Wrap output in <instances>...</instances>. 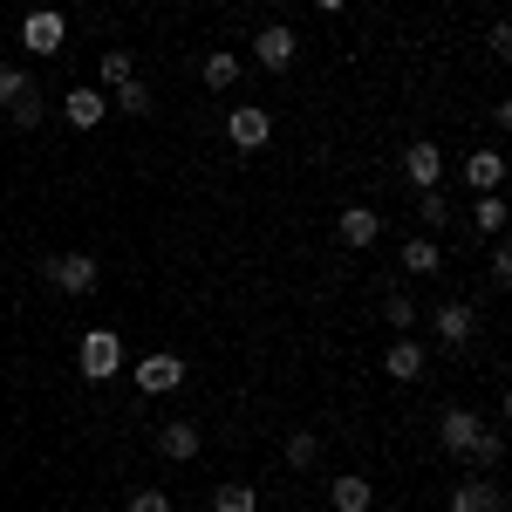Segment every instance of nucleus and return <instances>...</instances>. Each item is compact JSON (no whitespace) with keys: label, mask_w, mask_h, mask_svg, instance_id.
Instances as JSON below:
<instances>
[{"label":"nucleus","mask_w":512,"mask_h":512,"mask_svg":"<svg viewBox=\"0 0 512 512\" xmlns=\"http://www.w3.org/2000/svg\"><path fill=\"white\" fill-rule=\"evenodd\" d=\"M110 110H123V117H151V89L130 76V82L117 89V96H110Z\"/></svg>","instance_id":"obj_22"},{"label":"nucleus","mask_w":512,"mask_h":512,"mask_svg":"<svg viewBox=\"0 0 512 512\" xmlns=\"http://www.w3.org/2000/svg\"><path fill=\"white\" fill-rule=\"evenodd\" d=\"M403 267L417 280H431L437 267H444V260H437V239H410V246H403Z\"/></svg>","instance_id":"obj_20"},{"label":"nucleus","mask_w":512,"mask_h":512,"mask_svg":"<svg viewBox=\"0 0 512 512\" xmlns=\"http://www.w3.org/2000/svg\"><path fill=\"white\" fill-rule=\"evenodd\" d=\"M130 76H137V69H130V55H123V48H110V55H103V82H110V89H123Z\"/></svg>","instance_id":"obj_27"},{"label":"nucleus","mask_w":512,"mask_h":512,"mask_svg":"<svg viewBox=\"0 0 512 512\" xmlns=\"http://www.w3.org/2000/svg\"><path fill=\"white\" fill-rule=\"evenodd\" d=\"M226 137H233L239 151H260V144L274 137V117H267V110H253V103H239L233 117H226Z\"/></svg>","instance_id":"obj_7"},{"label":"nucleus","mask_w":512,"mask_h":512,"mask_svg":"<svg viewBox=\"0 0 512 512\" xmlns=\"http://www.w3.org/2000/svg\"><path fill=\"white\" fill-rule=\"evenodd\" d=\"M485 431V424H478L472 410H444V424H437V444H444V451H451V458H465V451H472V437Z\"/></svg>","instance_id":"obj_12"},{"label":"nucleus","mask_w":512,"mask_h":512,"mask_svg":"<svg viewBox=\"0 0 512 512\" xmlns=\"http://www.w3.org/2000/svg\"><path fill=\"white\" fill-rule=\"evenodd\" d=\"M499 178H506L499 151H472V158H465V185H472V192H499Z\"/></svg>","instance_id":"obj_17"},{"label":"nucleus","mask_w":512,"mask_h":512,"mask_svg":"<svg viewBox=\"0 0 512 512\" xmlns=\"http://www.w3.org/2000/svg\"><path fill=\"white\" fill-rule=\"evenodd\" d=\"M14 89H21V69H7V62H0V96H14Z\"/></svg>","instance_id":"obj_30"},{"label":"nucleus","mask_w":512,"mask_h":512,"mask_svg":"<svg viewBox=\"0 0 512 512\" xmlns=\"http://www.w3.org/2000/svg\"><path fill=\"white\" fill-rule=\"evenodd\" d=\"M315 451H321L315 431H294V437H287V465H294V472H308V465H315Z\"/></svg>","instance_id":"obj_25"},{"label":"nucleus","mask_w":512,"mask_h":512,"mask_svg":"<svg viewBox=\"0 0 512 512\" xmlns=\"http://www.w3.org/2000/svg\"><path fill=\"white\" fill-rule=\"evenodd\" d=\"M123 512H171V499H164V492H151V485H144V492H130V506Z\"/></svg>","instance_id":"obj_28"},{"label":"nucleus","mask_w":512,"mask_h":512,"mask_svg":"<svg viewBox=\"0 0 512 512\" xmlns=\"http://www.w3.org/2000/svg\"><path fill=\"white\" fill-rule=\"evenodd\" d=\"M390 512H403V506H390Z\"/></svg>","instance_id":"obj_32"},{"label":"nucleus","mask_w":512,"mask_h":512,"mask_svg":"<svg viewBox=\"0 0 512 512\" xmlns=\"http://www.w3.org/2000/svg\"><path fill=\"white\" fill-rule=\"evenodd\" d=\"M76 362H82V376H89V383H110V376L123 369V342L110 335V328H89V335H82V349H76Z\"/></svg>","instance_id":"obj_1"},{"label":"nucleus","mask_w":512,"mask_h":512,"mask_svg":"<svg viewBox=\"0 0 512 512\" xmlns=\"http://www.w3.org/2000/svg\"><path fill=\"white\" fill-rule=\"evenodd\" d=\"M492 280H499V287L512 280V246H492Z\"/></svg>","instance_id":"obj_29"},{"label":"nucleus","mask_w":512,"mask_h":512,"mask_svg":"<svg viewBox=\"0 0 512 512\" xmlns=\"http://www.w3.org/2000/svg\"><path fill=\"white\" fill-rule=\"evenodd\" d=\"M403 171H410L417 192H431L437 178H444V151H437V144H410V151H403Z\"/></svg>","instance_id":"obj_14"},{"label":"nucleus","mask_w":512,"mask_h":512,"mask_svg":"<svg viewBox=\"0 0 512 512\" xmlns=\"http://www.w3.org/2000/svg\"><path fill=\"white\" fill-rule=\"evenodd\" d=\"M294 48H301V35H294L287 21H267V28L253 35V62H260V69H287V62H294Z\"/></svg>","instance_id":"obj_5"},{"label":"nucleus","mask_w":512,"mask_h":512,"mask_svg":"<svg viewBox=\"0 0 512 512\" xmlns=\"http://www.w3.org/2000/svg\"><path fill=\"white\" fill-rule=\"evenodd\" d=\"M451 512H506V492L492 478H465V485H451Z\"/></svg>","instance_id":"obj_8"},{"label":"nucleus","mask_w":512,"mask_h":512,"mask_svg":"<svg viewBox=\"0 0 512 512\" xmlns=\"http://www.w3.org/2000/svg\"><path fill=\"white\" fill-rule=\"evenodd\" d=\"M62 117L76 123V130H96V123L110 117V96H103V89H69V96H62Z\"/></svg>","instance_id":"obj_10"},{"label":"nucleus","mask_w":512,"mask_h":512,"mask_svg":"<svg viewBox=\"0 0 512 512\" xmlns=\"http://www.w3.org/2000/svg\"><path fill=\"white\" fill-rule=\"evenodd\" d=\"M383 369H390L396 383H424V376H431V349L403 335V342H396V349H390V362H383Z\"/></svg>","instance_id":"obj_9"},{"label":"nucleus","mask_w":512,"mask_h":512,"mask_svg":"<svg viewBox=\"0 0 512 512\" xmlns=\"http://www.w3.org/2000/svg\"><path fill=\"white\" fill-rule=\"evenodd\" d=\"M212 512H260V492H253L246 478H226V485L212 492Z\"/></svg>","instance_id":"obj_19"},{"label":"nucleus","mask_w":512,"mask_h":512,"mask_svg":"<svg viewBox=\"0 0 512 512\" xmlns=\"http://www.w3.org/2000/svg\"><path fill=\"white\" fill-rule=\"evenodd\" d=\"M315 7H321V14H335V7H342V0H315Z\"/></svg>","instance_id":"obj_31"},{"label":"nucleus","mask_w":512,"mask_h":512,"mask_svg":"<svg viewBox=\"0 0 512 512\" xmlns=\"http://www.w3.org/2000/svg\"><path fill=\"white\" fill-rule=\"evenodd\" d=\"M21 41H28V55H62V41H69V21L55 14V7H28V21H21Z\"/></svg>","instance_id":"obj_2"},{"label":"nucleus","mask_w":512,"mask_h":512,"mask_svg":"<svg viewBox=\"0 0 512 512\" xmlns=\"http://www.w3.org/2000/svg\"><path fill=\"white\" fill-rule=\"evenodd\" d=\"M417 219H424L431 233H444V226H451V198L437 192V185H431V192H417Z\"/></svg>","instance_id":"obj_21"},{"label":"nucleus","mask_w":512,"mask_h":512,"mask_svg":"<svg viewBox=\"0 0 512 512\" xmlns=\"http://www.w3.org/2000/svg\"><path fill=\"white\" fill-rule=\"evenodd\" d=\"M431 328H437V342H444V349H465V342H472V328H478V315L465 308V301H444V308H431Z\"/></svg>","instance_id":"obj_6"},{"label":"nucleus","mask_w":512,"mask_h":512,"mask_svg":"<svg viewBox=\"0 0 512 512\" xmlns=\"http://www.w3.org/2000/svg\"><path fill=\"white\" fill-rule=\"evenodd\" d=\"M130 376H137V390H144V396H164V390H178V383H185V362H178L171 349H158V355H144Z\"/></svg>","instance_id":"obj_3"},{"label":"nucleus","mask_w":512,"mask_h":512,"mask_svg":"<svg viewBox=\"0 0 512 512\" xmlns=\"http://www.w3.org/2000/svg\"><path fill=\"white\" fill-rule=\"evenodd\" d=\"M233 82H239V55H226V48L205 55V89H233Z\"/></svg>","instance_id":"obj_23"},{"label":"nucleus","mask_w":512,"mask_h":512,"mask_svg":"<svg viewBox=\"0 0 512 512\" xmlns=\"http://www.w3.org/2000/svg\"><path fill=\"white\" fill-rule=\"evenodd\" d=\"M369 499H376V492H369V478H362V472H349V478L328 485V506H335V512H369Z\"/></svg>","instance_id":"obj_16"},{"label":"nucleus","mask_w":512,"mask_h":512,"mask_svg":"<svg viewBox=\"0 0 512 512\" xmlns=\"http://www.w3.org/2000/svg\"><path fill=\"white\" fill-rule=\"evenodd\" d=\"M383 321H390L396 335H410V328H417V301H410V294H383Z\"/></svg>","instance_id":"obj_24"},{"label":"nucleus","mask_w":512,"mask_h":512,"mask_svg":"<svg viewBox=\"0 0 512 512\" xmlns=\"http://www.w3.org/2000/svg\"><path fill=\"white\" fill-rule=\"evenodd\" d=\"M335 233H342V246H355V253H369V246H376V233H383V219H376L369 205H349Z\"/></svg>","instance_id":"obj_13"},{"label":"nucleus","mask_w":512,"mask_h":512,"mask_svg":"<svg viewBox=\"0 0 512 512\" xmlns=\"http://www.w3.org/2000/svg\"><path fill=\"white\" fill-rule=\"evenodd\" d=\"M465 458H472L478 472H499V458H506V431H499V424H485V431L472 437V451H465Z\"/></svg>","instance_id":"obj_18"},{"label":"nucleus","mask_w":512,"mask_h":512,"mask_svg":"<svg viewBox=\"0 0 512 512\" xmlns=\"http://www.w3.org/2000/svg\"><path fill=\"white\" fill-rule=\"evenodd\" d=\"M41 117H48V103H41V89H35V82L21 76V89L7 96V123H14V130H35Z\"/></svg>","instance_id":"obj_15"},{"label":"nucleus","mask_w":512,"mask_h":512,"mask_svg":"<svg viewBox=\"0 0 512 512\" xmlns=\"http://www.w3.org/2000/svg\"><path fill=\"white\" fill-rule=\"evenodd\" d=\"M198 444H205V431H198L192 417H178V424H164V431H158V451L171 458V465H185V458H198Z\"/></svg>","instance_id":"obj_11"},{"label":"nucleus","mask_w":512,"mask_h":512,"mask_svg":"<svg viewBox=\"0 0 512 512\" xmlns=\"http://www.w3.org/2000/svg\"><path fill=\"white\" fill-rule=\"evenodd\" d=\"M478 226H485V233L506 226V198H499V192H478Z\"/></svg>","instance_id":"obj_26"},{"label":"nucleus","mask_w":512,"mask_h":512,"mask_svg":"<svg viewBox=\"0 0 512 512\" xmlns=\"http://www.w3.org/2000/svg\"><path fill=\"white\" fill-rule=\"evenodd\" d=\"M41 274L55 280L62 294H89L96 287V260L89 253H55V260H41Z\"/></svg>","instance_id":"obj_4"}]
</instances>
